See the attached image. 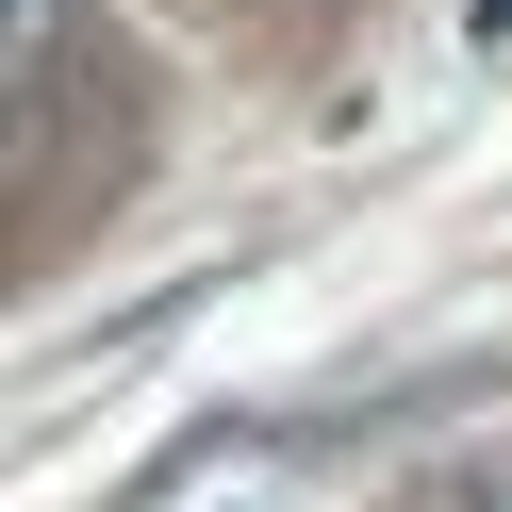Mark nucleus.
I'll list each match as a JSON object with an SVG mask.
<instances>
[{
  "label": "nucleus",
  "mask_w": 512,
  "mask_h": 512,
  "mask_svg": "<svg viewBox=\"0 0 512 512\" xmlns=\"http://www.w3.org/2000/svg\"><path fill=\"white\" fill-rule=\"evenodd\" d=\"M67 34H83V0H0V83H34Z\"/></svg>",
  "instance_id": "nucleus-1"
}]
</instances>
